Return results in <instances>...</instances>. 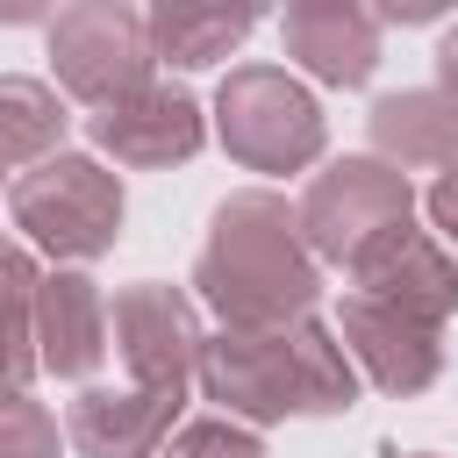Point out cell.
Here are the masks:
<instances>
[{"label": "cell", "instance_id": "obj_8", "mask_svg": "<svg viewBox=\"0 0 458 458\" xmlns=\"http://www.w3.org/2000/svg\"><path fill=\"white\" fill-rule=\"evenodd\" d=\"M86 136H93V150H107L129 172H165V165H186L208 143V114H200L193 93L150 79L143 93H129L114 107H93L86 114Z\"/></svg>", "mask_w": 458, "mask_h": 458}, {"label": "cell", "instance_id": "obj_11", "mask_svg": "<svg viewBox=\"0 0 458 458\" xmlns=\"http://www.w3.org/2000/svg\"><path fill=\"white\" fill-rule=\"evenodd\" d=\"M279 43L322 86H365L379 72V14L358 0H293L279 14Z\"/></svg>", "mask_w": 458, "mask_h": 458}, {"label": "cell", "instance_id": "obj_10", "mask_svg": "<svg viewBox=\"0 0 458 458\" xmlns=\"http://www.w3.org/2000/svg\"><path fill=\"white\" fill-rule=\"evenodd\" d=\"M351 293H365V301H379V308H401V315L444 329L451 308H458V258H451L429 229L408 222V229H394L372 258L351 265Z\"/></svg>", "mask_w": 458, "mask_h": 458}, {"label": "cell", "instance_id": "obj_19", "mask_svg": "<svg viewBox=\"0 0 458 458\" xmlns=\"http://www.w3.org/2000/svg\"><path fill=\"white\" fill-rule=\"evenodd\" d=\"M0 458H57V415L43 401H0Z\"/></svg>", "mask_w": 458, "mask_h": 458}, {"label": "cell", "instance_id": "obj_21", "mask_svg": "<svg viewBox=\"0 0 458 458\" xmlns=\"http://www.w3.org/2000/svg\"><path fill=\"white\" fill-rule=\"evenodd\" d=\"M437 93H451L458 100V21L444 29V43H437Z\"/></svg>", "mask_w": 458, "mask_h": 458}, {"label": "cell", "instance_id": "obj_20", "mask_svg": "<svg viewBox=\"0 0 458 458\" xmlns=\"http://www.w3.org/2000/svg\"><path fill=\"white\" fill-rule=\"evenodd\" d=\"M429 222H437V243H458V165L451 172H437V186H429Z\"/></svg>", "mask_w": 458, "mask_h": 458}, {"label": "cell", "instance_id": "obj_7", "mask_svg": "<svg viewBox=\"0 0 458 458\" xmlns=\"http://www.w3.org/2000/svg\"><path fill=\"white\" fill-rule=\"evenodd\" d=\"M107 344L122 351V365H129V379L143 394H179V401L200 379V351H208L193 301L179 286H165V279H136V286L114 293Z\"/></svg>", "mask_w": 458, "mask_h": 458}, {"label": "cell", "instance_id": "obj_6", "mask_svg": "<svg viewBox=\"0 0 458 458\" xmlns=\"http://www.w3.org/2000/svg\"><path fill=\"white\" fill-rule=\"evenodd\" d=\"M43 43H50L57 86H64L72 100H86V107H114V100L143 93V86H150V64H157L143 14L122 7V0L57 7L50 29H43Z\"/></svg>", "mask_w": 458, "mask_h": 458}, {"label": "cell", "instance_id": "obj_17", "mask_svg": "<svg viewBox=\"0 0 458 458\" xmlns=\"http://www.w3.org/2000/svg\"><path fill=\"white\" fill-rule=\"evenodd\" d=\"M64 100H57V86H43V79H29V72H0V172L7 165H43V157H57L64 150Z\"/></svg>", "mask_w": 458, "mask_h": 458}, {"label": "cell", "instance_id": "obj_18", "mask_svg": "<svg viewBox=\"0 0 458 458\" xmlns=\"http://www.w3.org/2000/svg\"><path fill=\"white\" fill-rule=\"evenodd\" d=\"M165 458H265V444H258V429H243L229 415H200V422L172 429Z\"/></svg>", "mask_w": 458, "mask_h": 458}, {"label": "cell", "instance_id": "obj_2", "mask_svg": "<svg viewBox=\"0 0 458 458\" xmlns=\"http://www.w3.org/2000/svg\"><path fill=\"white\" fill-rule=\"evenodd\" d=\"M200 386L243 429L358 408V365H351L344 336L315 315H301L286 329H215L200 351Z\"/></svg>", "mask_w": 458, "mask_h": 458}, {"label": "cell", "instance_id": "obj_5", "mask_svg": "<svg viewBox=\"0 0 458 458\" xmlns=\"http://www.w3.org/2000/svg\"><path fill=\"white\" fill-rule=\"evenodd\" d=\"M408 222H415V186L386 157H336L301 193V243L315 250V265L351 272L358 258H372Z\"/></svg>", "mask_w": 458, "mask_h": 458}, {"label": "cell", "instance_id": "obj_15", "mask_svg": "<svg viewBox=\"0 0 458 458\" xmlns=\"http://www.w3.org/2000/svg\"><path fill=\"white\" fill-rule=\"evenodd\" d=\"M150 29V50L157 64H179V72H200L215 57H229L250 29H258V7H200V0H157L143 14Z\"/></svg>", "mask_w": 458, "mask_h": 458}, {"label": "cell", "instance_id": "obj_14", "mask_svg": "<svg viewBox=\"0 0 458 458\" xmlns=\"http://www.w3.org/2000/svg\"><path fill=\"white\" fill-rule=\"evenodd\" d=\"M365 122H372V150L394 172H451L458 165V100L437 86L379 93Z\"/></svg>", "mask_w": 458, "mask_h": 458}, {"label": "cell", "instance_id": "obj_4", "mask_svg": "<svg viewBox=\"0 0 458 458\" xmlns=\"http://www.w3.org/2000/svg\"><path fill=\"white\" fill-rule=\"evenodd\" d=\"M215 136L243 172H308L322 157V107L279 64H229L215 86Z\"/></svg>", "mask_w": 458, "mask_h": 458}, {"label": "cell", "instance_id": "obj_1", "mask_svg": "<svg viewBox=\"0 0 458 458\" xmlns=\"http://www.w3.org/2000/svg\"><path fill=\"white\" fill-rule=\"evenodd\" d=\"M193 293L222 315V329H286L315 308L322 272L301 243V208L265 186H243L215 208L208 243L193 258Z\"/></svg>", "mask_w": 458, "mask_h": 458}, {"label": "cell", "instance_id": "obj_13", "mask_svg": "<svg viewBox=\"0 0 458 458\" xmlns=\"http://www.w3.org/2000/svg\"><path fill=\"white\" fill-rule=\"evenodd\" d=\"M36 358L57 379H86L107 358V293L79 265L43 272L36 286Z\"/></svg>", "mask_w": 458, "mask_h": 458}, {"label": "cell", "instance_id": "obj_3", "mask_svg": "<svg viewBox=\"0 0 458 458\" xmlns=\"http://www.w3.org/2000/svg\"><path fill=\"white\" fill-rule=\"evenodd\" d=\"M7 208H14V229L36 250H50L57 265L107 258L114 236H122V215H129L122 208V179L100 157H86V150H57L36 172H21Z\"/></svg>", "mask_w": 458, "mask_h": 458}, {"label": "cell", "instance_id": "obj_9", "mask_svg": "<svg viewBox=\"0 0 458 458\" xmlns=\"http://www.w3.org/2000/svg\"><path fill=\"white\" fill-rule=\"evenodd\" d=\"M336 336H344L351 365H358L379 394H394V401L422 394V386L444 372V329H429V322H415V315H401V308H379V301H365V293L344 301Z\"/></svg>", "mask_w": 458, "mask_h": 458}, {"label": "cell", "instance_id": "obj_12", "mask_svg": "<svg viewBox=\"0 0 458 458\" xmlns=\"http://www.w3.org/2000/svg\"><path fill=\"white\" fill-rule=\"evenodd\" d=\"M179 394H143V386H86L64 408V437L79 458H165L172 422H179Z\"/></svg>", "mask_w": 458, "mask_h": 458}, {"label": "cell", "instance_id": "obj_16", "mask_svg": "<svg viewBox=\"0 0 458 458\" xmlns=\"http://www.w3.org/2000/svg\"><path fill=\"white\" fill-rule=\"evenodd\" d=\"M36 286H43L36 258L14 236H0V401H21L29 379L43 372V358H36Z\"/></svg>", "mask_w": 458, "mask_h": 458}, {"label": "cell", "instance_id": "obj_22", "mask_svg": "<svg viewBox=\"0 0 458 458\" xmlns=\"http://www.w3.org/2000/svg\"><path fill=\"white\" fill-rule=\"evenodd\" d=\"M415 458H429V451H415Z\"/></svg>", "mask_w": 458, "mask_h": 458}]
</instances>
